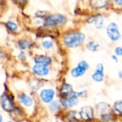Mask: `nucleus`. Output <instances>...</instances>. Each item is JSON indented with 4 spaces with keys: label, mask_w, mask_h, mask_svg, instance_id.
<instances>
[{
    "label": "nucleus",
    "mask_w": 122,
    "mask_h": 122,
    "mask_svg": "<svg viewBox=\"0 0 122 122\" xmlns=\"http://www.w3.org/2000/svg\"><path fill=\"white\" fill-rule=\"evenodd\" d=\"M112 59H113L114 60H115L116 61H118V59H117V57L116 56H112Z\"/></svg>",
    "instance_id": "25"
},
{
    "label": "nucleus",
    "mask_w": 122,
    "mask_h": 122,
    "mask_svg": "<svg viewBox=\"0 0 122 122\" xmlns=\"http://www.w3.org/2000/svg\"><path fill=\"white\" fill-rule=\"evenodd\" d=\"M114 109L118 114H122V100L118 101L114 104Z\"/></svg>",
    "instance_id": "20"
},
{
    "label": "nucleus",
    "mask_w": 122,
    "mask_h": 122,
    "mask_svg": "<svg viewBox=\"0 0 122 122\" xmlns=\"http://www.w3.org/2000/svg\"><path fill=\"white\" fill-rule=\"evenodd\" d=\"M107 34H108L109 37L110 38V39L112 40L113 41H118L121 37V34L119 30L118 25L114 22L110 23L107 26Z\"/></svg>",
    "instance_id": "5"
},
{
    "label": "nucleus",
    "mask_w": 122,
    "mask_h": 122,
    "mask_svg": "<svg viewBox=\"0 0 122 122\" xmlns=\"http://www.w3.org/2000/svg\"><path fill=\"white\" fill-rule=\"evenodd\" d=\"M0 104L1 108L6 112H11L14 109V103L12 99L5 93L0 97Z\"/></svg>",
    "instance_id": "6"
},
{
    "label": "nucleus",
    "mask_w": 122,
    "mask_h": 122,
    "mask_svg": "<svg viewBox=\"0 0 122 122\" xmlns=\"http://www.w3.org/2000/svg\"><path fill=\"white\" fill-rule=\"evenodd\" d=\"M89 67V66L86 61H81L78 63V64L76 67H74L71 69V75L75 78L81 76L85 74V72L87 71Z\"/></svg>",
    "instance_id": "4"
},
{
    "label": "nucleus",
    "mask_w": 122,
    "mask_h": 122,
    "mask_svg": "<svg viewBox=\"0 0 122 122\" xmlns=\"http://www.w3.org/2000/svg\"><path fill=\"white\" fill-rule=\"evenodd\" d=\"M119 76L120 79H122V71L119 72Z\"/></svg>",
    "instance_id": "26"
},
{
    "label": "nucleus",
    "mask_w": 122,
    "mask_h": 122,
    "mask_svg": "<svg viewBox=\"0 0 122 122\" xmlns=\"http://www.w3.org/2000/svg\"><path fill=\"white\" fill-rule=\"evenodd\" d=\"M66 17L62 14H54L45 18L44 24L46 26H57L64 24L66 21Z\"/></svg>",
    "instance_id": "3"
},
{
    "label": "nucleus",
    "mask_w": 122,
    "mask_h": 122,
    "mask_svg": "<svg viewBox=\"0 0 122 122\" xmlns=\"http://www.w3.org/2000/svg\"><path fill=\"white\" fill-rule=\"evenodd\" d=\"M99 48V45L94 41H89L87 44V49L92 51H97Z\"/></svg>",
    "instance_id": "17"
},
{
    "label": "nucleus",
    "mask_w": 122,
    "mask_h": 122,
    "mask_svg": "<svg viewBox=\"0 0 122 122\" xmlns=\"http://www.w3.org/2000/svg\"><path fill=\"white\" fill-rule=\"evenodd\" d=\"M2 121H3V117L1 115H0V122H2Z\"/></svg>",
    "instance_id": "27"
},
{
    "label": "nucleus",
    "mask_w": 122,
    "mask_h": 122,
    "mask_svg": "<svg viewBox=\"0 0 122 122\" xmlns=\"http://www.w3.org/2000/svg\"><path fill=\"white\" fill-rule=\"evenodd\" d=\"M85 35L80 32H72L66 34L64 38V44L65 46L74 48L79 46L84 41Z\"/></svg>",
    "instance_id": "1"
},
{
    "label": "nucleus",
    "mask_w": 122,
    "mask_h": 122,
    "mask_svg": "<svg viewBox=\"0 0 122 122\" xmlns=\"http://www.w3.org/2000/svg\"><path fill=\"white\" fill-rule=\"evenodd\" d=\"M80 117L85 121H89L94 117V110L89 106H85L80 111Z\"/></svg>",
    "instance_id": "10"
},
{
    "label": "nucleus",
    "mask_w": 122,
    "mask_h": 122,
    "mask_svg": "<svg viewBox=\"0 0 122 122\" xmlns=\"http://www.w3.org/2000/svg\"><path fill=\"white\" fill-rule=\"evenodd\" d=\"M91 3H92V5L94 7H96V8H102V7H104L107 5V1H106L97 0V1H92Z\"/></svg>",
    "instance_id": "16"
},
{
    "label": "nucleus",
    "mask_w": 122,
    "mask_h": 122,
    "mask_svg": "<svg viewBox=\"0 0 122 122\" xmlns=\"http://www.w3.org/2000/svg\"><path fill=\"white\" fill-rule=\"evenodd\" d=\"M59 103L58 101H54L50 103L49 108L51 111H56L59 109Z\"/></svg>",
    "instance_id": "22"
},
{
    "label": "nucleus",
    "mask_w": 122,
    "mask_h": 122,
    "mask_svg": "<svg viewBox=\"0 0 122 122\" xmlns=\"http://www.w3.org/2000/svg\"><path fill=\"white\" fill-rule=\"evenodd\" d=\"M59 122V121H57V122Z\"/></svg>",
    "instance_id": "29"
},
{
    "label": "nucleus",
    "mask_w": 122,
    "mask_h": 122,
    "mask_svg": "<svg viewBox=\"0 0 122 122\" xmlns=\"http://www.w3.org/2000/svg\"><path fill=\"white\" fill-rule=\"evenodd\" d=\"M114 52L117 56H122V47H120V46L116 47Z\"/></svg>",
    "instance_id": "23"
},
{
    "label": "nucleus",
    "mask_w": 122,
    "mask_h": 122,
    "mask_svg": "<svg viewBox=\"0 0 122 122\" xmlns=\"http://www.w3.org/2000/svg\"><path fill=\"white\" fill-rule=\"evenodd\" d=\"M30 43L27 40H21L19 41V46L21 49H26L29 47Z\"/></svg>",
    "instance_id": "19"
},
{
    "label": "nucleus",
    "mask_w": 122,
    "mask_h": 122,
    "mask_svg": "<svg viewBox=\"0 0 122 122\" xmlns=\"http://www.w3.org/2000/svg\"><path fill=\"white\" fill-rule=\"evenodd\" d=\"M32 71L34 74L39 76H47L49 73V69L47 66L41 64H34L32 66Z\"/></svg>",
    "instance_id": "8"
},
{
    "label": "nucleus",
    "mask_w": 122,
    "mask_h": 122,
    "mask_svg": "<svg viewBox=\"0 0 122 122\" xmlns=\"http://www.w3.org/2000/svg\"><path fill=\"white\" fill-rule=\"evenodd\" d=\"M55 96V92L51 89H44L40 92V98L45 104H49L53 102Z\"/></svg>",
    "instance_id": "7"
},
{
    "label": "nucleus",
    "mask_w": 122,
    "mask_h": 122,
    "mask_svg": "<svg viewBox=\"0 0 122 122\" xmlns=\"http://www.w3.org/2000/svg\"><path fill=\"white\" fill-rule=\"evenodd\" d=\"M18 99L21 104H23L24 106H25L26 107H31L34 104L33 99L31 97H29L25 94H20L18 97Z\"/></svg>",
    "instance_id": "13"
},
{
    "label": "nucleus",
    "mask_w": 122,
    "mask_h": 122,
    "mask_svg": "<svg viewBox=\"0 0 122 122\" xmlns=\"http://www.w3.org/2000/svg\"><path fill=\"white\" fill-rule=\"evenodd\" d=\"M35 64H41L44 66H49L51 62V59L47 56L40 55V56H36L34 59Z\"/></svg>",
    "instance_id": "12"
},
{
    "label": "nucleus",
    "mask_w": 122,
    "mask_h": 122,
    "mask_svg": "<svg viewBox=\"0 0 122 122\" xmlns=\"http://www.w3.org/2000/svg\"><path fill=\"white\" fill-rule=\"evenodd\" d=\"M6 25L7 28H8L10 31H16L17 29H18L17 24H16L15 22H14V21H7V22L6 23Z\"/></svg>",
    "instance_id": "18"
},
{
    "label": "nucleus",
    "mask_w": 122,
    "mask_h": 122,
    "mask_svg": "<svg viewBox=\"0 0 122 122\" xmlns=\"http://www.w3.org/2000/svg\"><path fill=\"white\" fill-rule=\"evenodd\" d=\"M12 122L11 121H7V122Z\"/></svg>",
    "instance_id": "28"
},
{
    "label": "nucleus",
    "mask_w": 122,
    "mask_h": 122,
    "mask_svg": "<svg viewBox=\"0 0 122 122\" xmlns=\"http://www.w3.org/2000/svg\"><path fill=\"white\" fill-rule=\"evenodd\" d=\"M74 92L73 90V88L70 84L66 83L62 85L61 89V96L63 97V99L72 96Z\"/></svg>",
    "instance_id": "14"
},
{
    "label": "nucleus",
    "mask_w": 122,
    "mask_h": 122,
    "mask_svg": "<svg viewBox=\"0 0 122 122\" xmlns=\"http://www.w3.org/2000/svg\"><path fill=\"white\" fill-rule=\"evenodd\" d=\"M97 112L100 115L102 119L105 122H108L112 119V112L110 106L106 103H99L97 106Z\"/></svg>",
    "instance_id": "2"
},
{
    "label": "nucleus",
    "mask_w": 122,
    "mask_h": 122,
    "mask_svg": "<svg viewBox=\"0 0 122 122\" xmlns=\"http://www.w3.org/2000/svg\"><path fill=\"white\" fill-rule=\"evenodd\" d=\"M116 4H119V5H122V1H115Z\"/></svg>",
    "instance_id": "24"
},
{
    "label": "nucleus",
    "mask_w": 122,
    "mask_h": 122,
    "mask_svg": "<svg viewBox=\"0 0 122 122\" xmlns=\"http://www.w3.org/2000/svg\"><path fill=\"white\" fill-rule=\"evenodd\" d=\"M42 46L45 49H50L52 48L53 46V43L51 41H49V40H45L42 42L41 44Z\"/></svg>",
    "instance_id": "21"
},
{
    "label": "nucleus",
    "mask_w": 122,
    "mask_h": 122,
    "mask_svg": "<svg viewBox=\"0 0 122 122\" xmlns=\"http://www.w3.org/2000/svg\"><path fill=\"white\" fill-rule=\"evenodd\" d=\"M77 99L78 98L76 97L75 95L73 94V95L69 97L64 98L62 99L61 104L64 106V107H65V108H67V109L71 108V107H74L75 105L77 104V102H78Z\"/></svg>",
    "instance_id": "11"
},
{
    "label": "nucleus",
    "mask_w": 122,
    "mask_h": 122,
    "mask_svg": "<svg viewBox=\"0 0 122 122\" xmlns=\"http://www.w3.org/2000/svg\"><path fill=\"white\" fill-rule=\"evenodd\" d=\"M93 80L97 82H101L104 80V66L102 64H98L96 67L95 71L93 73L92 76Z\"/></svg>",
    "instance_id": "9"
},
{
    "label": "nucleus",
    "mask_w": 122,
    "mask_h": 122,
    "mask_svg": "<svg viewBox=\"0 0 122 122\" xmlns=\"http://www.w3.org/2000/svg\"><path fill=\"white\" fill-rule=\"evenodd\" d=\"M89 23H94L95 26L98 29H100L103 27L104 26V21H103V18L101 15H97L95 16L91 17L89 20H88Z\"/></svg>",
    "instance_id": "15"
}]
</instances>
